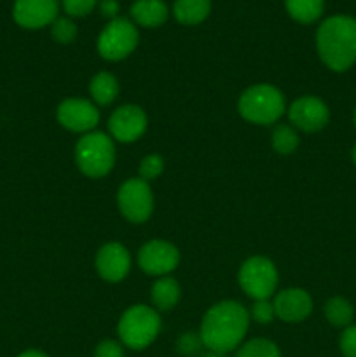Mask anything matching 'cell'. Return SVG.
I'll list each match as a JSON object with an SVG mask.
<instances>
[{
    "mask_svg": "<svg viewBox=\"0 0 356 357\" xmlns=\"http://www.w3.org/2000/svg\"><path fill=\"white\" fill-rule=\"evenodd\" d=\"M241 289L253 300H267L278 286V271L269 258H248L237 275Z\"/></svg>",
    "mask_w": 356,
    "mask_h": 357,
    "instance_id": "obj_7",
    "label": "cell"
},
{
    "mask_svg": "<svg viewBox=\"0 0 356 357\" xmlns=\"http://www.w3.org/2000/svg\"><path fill=\"white\" fill-rule=\"evenodd\" d=\"M94 357H124V349L119 342L103 340L94 349Z\"/></svg>",
    "mask_w": 356,
    "mask_h": 357,
    "instance_id": "obj_30",
    "label": "cell"
},
{
    "mask_svg": "<svg viewBox=\"0 0 356 357\" xmlns=\"http://www.w3.org/2000/svg\"><path fill=\"white\" fill-rule=\"evenodd\" d=\"M236 357H281L278 345L267 338H253L239 347Z\"/></svg>",
    "mask_w": 356,
    "mask_h": 357,
    "instance_id": "obj_23",
    "label": "cell"
},
{
    "mask_svg": "<svg viewBox=\"0 0 356 357\" xmlns=\"http://www.w3.org/2000/svg\"><path fill=\"white\" fill-rule=\"evenodd\" d=\"M274 305L269 303L267 300H255L253 307H251V317L257 321L258 324H269L274 319Z\"/></svg>",
    "mask_w": 356,
    "mask_h": 357,
    "instance_id": "obj_28",
    "label": "cell"
},
{
    "mask_svg": "<svg viewBox=\"0 0 356 357\" xmlns=\"http://www.w3.org/2000/svg\"><path fill=\"white\" fill-rule=\"evenodd\" d=\"M77 167L89 178H101L108 174L115 162V146L105 132L91 131L77 142Z\"/></svg>",
    "mask_w": 356,
    "mask_h": 357,
    "instance_id": "obj_5",
    "label": "cell"
},
{
    "mask_svg": "<svg viewBox=\"0 0 356 357\" xmlns=\"http://www.w3.org/2000/svg\"><path fill=\"white\" fill-rule=\"evenodd\" d=\"M164 171V160L163 157L157 155V153H152V155H147L145 159L140 162V178L143 181H152L156 180L157 176H161V173Z\"/></svg>",
    "mask_w": 356,
    "mask_h": 357,
    "instance_id": "obj_25",
    "label": "cell"
},
{
    "mask_svg": "<svg viewBox=\"0 0 356 357\" xmlns=\"http://www.w3.org/2000/svg\"><path fill=\"white\" fill-rule=\"evenodd\" d=\"M161 331V317L147 305H135L126 310L117 324L122 345L133 351H143L157 338Z\"/></svg>",
    "mask_w": 356,
    "mask_h": 357,
    "instance_id": "obj_4",
    "label": "cell"
},
{
    "mask_svg": "<svg viewBox=\"0 0 356 357\" xmlns=\"http://www.w3.org/2000/svg\"><path fill=\"white\" fill-rule=\"evenodd\" d=\"M325 317L332 326L348 328L355 319V309L349 300L342 298V296H334L325 303Z\"/></svg>",
    "mask_w": 356,
    "mask_h": 357,
    "instance_id": "obj_21",
    "label": "cell"
},
{
    "mask_svg": "<svg viewBox=\"0 0 356 357\" xmlns=\"http://www.w3.org/2000/svg\"><path fill=\"white\" fill-rule=\"evenodd\" d=\"M339 347L344 357H356V324H351L341 335Z\"/></svg>",
    "mask_w": 356,
    "mask_h": 357,
    "instance_id": "obj_29",
    "label": "cell"
},
{
    "mask_svg": "<svg viewBox=\"0 0 356 357\" xmlns=\"http://www.w3.org/2000/svg\"><path fill=\"white\" fill-rule=\"evenodd\" d=\"M58 0H16L13 7V17L20 26L27 30H38L58 17Z\"/></svg>",
    "mask_w": 356,
    "mask_h": 357,
    "instance_id": "obj_13",
    "label": "cell"
},
{
    "mask_svg": "<svg viewBox=\"0 0 356 357\" xmlns=\"http://www.w3.org/2000/svg\"><path fill=\"white\" fill-rule=\"evenodd\" d=\"M272 149L276 150L281 155H290L297 150L299 146V135L295 132V129L290 128L286 124L276 126V129L272 131Z\"/></svg>",
    "mask_w": 356,
    "mask_h": 357,
    "instance_id": "obj_22",
    "label": "cell"
},
{
    "mask_svg": "<svg viewBox=\"0 0 356 357\" xmlns=\"http://www.w3.org/2000/svg\"><path fill=\"white\" fill-rule=\"evenodd\" d=\"M108 131L112 138L121 143H133L147 131V115L136 105L119 107L108 119Z\"/></svg>",
    "mask_w": 356,
    "mask_h": 357,
    "instance_id": "obj_12",
    "label": "cell"
},
{
    "mask_svg": "<svg viewBox=\"0 0 356 357\" xmlns=\"http://www.w3.org/2000/svg\"><path fill=\"white\" fill-rule=\"evenodd\" d=\"M250 326L248 310L237 302H220L205 314L201 323V340L212 352L227 354L243 344Z\"/></svg>",
    "mask_w": 356,
    "mask_h": 357,
    "instance_id": "obj_1",
    "label": "cell"
},
{
    "mask_svg": "<svg viewBox=\"0 0 356 357\" xmlns=\"http://www.w3.org/2000/svg\"><path fill=\"white\" fill-rule=\"evenodd\" d=\"M202 357H225V354H218V352H212V351H209L208 354L202 356Z\"/></svg>",
    "mask_w": 356,
    "mask_h": 357,
    "instance_id": "obj_33",
    "label": "cell"
},
{
    "mask_svg": "<svg viewBox=\"0 0 356 357\" xmlns=\"http://www.w3.org/2000/svg\"><path fill=\"white\" fill-rule=\"evenodd\" d=\"M58 122L72 132H91L100 122V112L91 101L70 98L58 107Z\"/></svg>",
    "mask_w": 356,
    "mask_h": 357,
    "instance_id": "obj_11",
    "label": "cell"
},
{
    "mask_svg": "<svg viewBox=\"0 0 356 357\" xmlns=\"http://www.w3.org/2000/svg\"><path fill=\"white\" fill-rule=\"evenodd\" d=\"M202 347H205V344H202L201 340V335L191 333V331L181 335L177 342V351L180 352L181 356H187V357L195 356Z\"/></svg>",
    "mask_w": 356,
    "mask_h": 357,
    "instance_id": "obj_26",
    "label": "cell"
},
{
    "mask_svg": "<svg viewBox=\"0 0 356 357\" xmlns=\"http://www.w3.org/2000/svg\"><path fill=\"white\" fill-rule=\"evenodd\" d=\"M117 206L121 215L131 223H143L154 211V195L150 185L142 178H129L117 192Z\"/></svg>",
    "mask_w": 356,
    "mask_h": 357,
    "instance_id": "obj_8",
    "label": "cell"
},
{
    "mask_svg": "<svg viewBox=\"0 0 356 357\" xmlns=\"http://www.w3.org/2000/svg\"><path fill=\"white\" fill-rule=\"evenodd\" d=\"M209 10H212L209 0H175L173 3L175 20L185 26L202 23L209 16Z\"/></svg>",
    "mask_w": 356,
    "mask_h": 357,
    "instance_id": "obj_17",
    "label": "cell"
},
{
    "mask_svg": "<svg viewBox=\"0 0 356 357\" xmlns=\"http://www.w3.org/2000/svg\"><path fill=\"white\" fill-rule=\"evenodd\" d=\"M89 93L94 103L100 107H107V105L114 103V100L119 94V82L112 73L100 72L91 79Z\"/></svg>",
    "mask_w": 356,
    "mask_h": 357,
    "instance_id": "obj_18",
    "label": "cell"
},
{
    "mask_svg": "<svg viewBox=\"0 0 356 357\" xmlns=\"http://www.w3.org/2000/svg\"><path fill=\"white\" fill-rule=\"evenodd\" d=\"M150 295L157 310H171L180 300V284L173 278H161L154 282Z\"/></svg>",
    "mask_w": 356,
    "mask_h": 357,
    "instance_id": "obj_20",
    "label": "cell"
},
{
    "mask_svg": "<svg viewBox=\"0 0 356 357\" xmlns=\"http://www.w3.org/2000/svg\"><path fill=\"white\" fill-rule=\"evenodd\" d=\"M180 264V253L168 241H150L138 251V265L149 275H166Z\"/></svg>",
    "mask_w": 356,
    "mask_h": 357,
    "instance_id": "obj_9",
    "label": "cell"
},
{
    "mask_svg": "<svg viewBox=\"0 0 356 357\" xmlns=\"http://www.w3.org/2000/svg\"><path fill=\"white\" fill-rule=\"evenodd\" d=\"M290 122L304 132L321 131L330 121L327 103L316 96H302L290 105Z\"/></svg>",
    "mask_w": 356,
    "mask_h": 357,
    "instance_id": "obj_10",
    "label": "cell"
},
{
    "mask_svg": "<svg viewBox=\"0 0 356 357\" xmlns=\"http://www.w3.org/2000/svg\"><path fill=\"white\" fill-rule=\"evenodd\" d=\"M17 357H49L47 354H44V352H40V351H34V349H31V351H24V352H21L20 356Z\"/></svg>",
    "mask_w": 356,
    "mask_h": 357,
    "instance_id": "obj_32",
    "label": "cell"
},
{
    "mask_svg": "<svg viewBox=\"0 0 356 357\" xmlns=\"http://www.w3.org/2000/svg\"><path fill=\"white\" fill-rule=\"evenodd\" d=\"M241 117L253 124H274L286 110L281 91L269 84L251 86L241 94L237 103Z\"/></svg>",
    "mask_w": 356,
    "mask_h": 357,
    "instance_id": "obj_3",
    "label": "cell"
},
{
    "mask_svg": "<svg viewBox=\"0 0 356 357\" xmlns=\"http://www.w3.org/2000/svg\"><path fill=\"white\" fill-rule=\"evenodd\" d=\"M274 312L285 323H300L313 312V298L300 288L283 289L274 298Z\"/></svg>",
    "mask_w": 356,
    "mask_h": 357,
    "instance_id": "obj_15",
    "label": "cell"
},
{
    "mask_svg": "<svg viewBox=\"0 0 356 357\" xmlns=\"http://www.w3.org/2000/svg\"><path fill=\"white\" fill-rule=\"evenodd\" d=\"M98 6V0H61V7L70 17H84Z\"/></svg>",
    "mask_w": 356,
    "mask_h": 357,
    "instance_id": "obj_27",
    "label": "cell"
},
{
    "mask_svg": "<svg viewBox=\"0 0 356 357\" xmlns=\"http://www.w3.org/2000/svg\"><path fill=\"white\" fill-rule=\"evenodd\" d=\"M129 14L135 24L143 28H157L166 23L170 10L163 0H135Z\"/></svg>",
    "mask_w": 356,
    "mask_h": 357,
    "instance_id": "obj_16",
    "label": "cell"
},
{
    "mask_svg": "<svg viewBox=\"0 0 356 357\" xmlns=\"http://www.w3.org/2000/svg\"><path fill=\"white\" fill-rule=\"evenodd\" d=\"M320 59L332 72H346L356 63V17L337 14L320 24L316 31Z\"/></svg>",
    "mask_w": 356,
    "mask_h": 357,
    "instance_id": "obj_2",
    "label": "cell"
},
{
    "mask_svg": "<svg viewBox=\"0 0 356 357\" xmlns=\"http://www.w3.org/2000/svg\"><path fill=\"white\" fill-rule=\"evenodd\" d=\"M353 122H355V128H356V108H355V114H353Z\"/></svg>",
    "mask_w": 356,
    "mask_h": 357,
    "instance_id": "obj_35",
    "label": "cell"
},
{
    "mask_svg": "<svg viewBox=\"0 0 356 357\" xmlns=\"http://www.w3.org/2000/svg\"><path fill=\"white\" fill-rule=\"evenodd\" d=\"M94 265L103 281L119 282L128 275L131 268V257L122 244L108 243L100 248Z\"/></svg>",
    "mask_w": 356,
    "mask_h": 357,
    "instance_id": "obj_14",
    "label": "cell"
},
{
    "mask_svg": "<svg viewBox=\"0 0 356 357\" xmlns=\"http://www.w3.org/2000/svg\"><path fill=\"white\" fill-rule=\"evenodd\" d=\"M285 7L297 23L311 24L323 16L325 0H285Z\"/></svg>",
    "mask_w": 356,
    "mask_h": 357,
    "instance_id": "obj_19",
    "label": "cell"
},
{
    "mask_svg": "<svg viewBox=\"0 0 356 357\" xmlns=\"http://www.w3.org/2000/svg\"><path fill=\"white\" fill-rule=\"evenodd\" d=\"M138 38V30L133 21L115 17L101 30L98 37V52L107 61H121L135 51Z\"/></svg>",
    "mask_w": 356,
    "mask_h": 357,
    "instance_id": "obj_6",
    "label": "cell"
},
{
    "mask_svg": "<svg viewBox=\"0 0 356 357\" xmlns=\"http://www.w3.org/2000/svg\"><path fill=\"white\" fill-rule=\"evenodd\" d=\"M51 37L58 44H72L77 37V24L70 17H56L51 24Z\"/></svg>",
    "mask_w": 356,
    "mask_h": 357,
    "instance_id": "obj_24",
    "label": "cell"
},
{
    "mask_svg": "<svg viewBox=\"0 0 356 357\" xmlns=\"http://www.w3.org/2000/svg\"><path fill=\"white\" fill-rule=\"evenodd\" d=\"M100 13L103 17H108V20H115L119 14V3L117 0H101L100 2Z\"/></svg>",
    "mask_w": 356,
    "mask_h": 357,
    "instance_id": "obj_31",
    "label": "cell"
},
{
    "mask_svg": "<svg viewBox=\"0 0 356 357\" xmlns=\"http://www.w3.org/2000/svg\"><path fill=\"white\" fill-rule=\"evenodd\" d=\"M351 159H353V162H355V166H356V145L353 146V150H351Z\"/></svg>",
    "mask_w": 356,
    "mask_h": 357,
    "instance_id": "obj_34",
    "label": "cell"
}]
</instances>
